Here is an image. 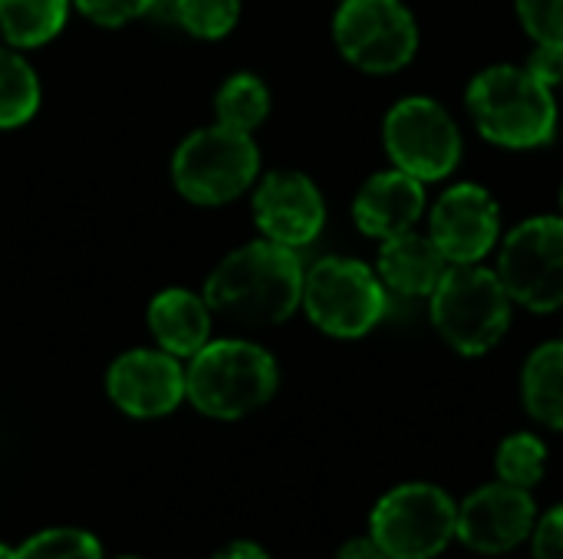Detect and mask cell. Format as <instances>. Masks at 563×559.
<instances>
[{
  "label": "cell",
  "mask_w": 563,
  "mask_h": 559,
  "mask_svg": "<svg viewBox=\"0 0 563 559\" xmlns=\"http://www.w3.org/2000/svg\"><path fill=\"white\" fill-rule=\"evenodd\" d=\"M426 211H429L426 181L399 168L369 175L353 198V224L360 227V234L373 241H386L393 234L419 227Z\"/></svg>",
  "instance_id": "15"
},
{
  "label": "cell",
  "mask_w": 563,
  "mask_h": 559,
  "mask_svg": "<svg viewBox=\"0 0 563 559\" xmlns=\"http://www.w3.org/2000/svg\"><path fill=\"white\" fill-rule=\"evenodd\" d=\"M561 86H563V82H561Z\"/></svg>",
  "instance_id": "34"
},
{
  "label": "cell",
  "mask_w": 563,
  "mask_h": 559,
  "mask_svg": "<svg viewBox=\"0 0 563 559\" xmlns=\"http://www.w3.org/2000/svg\"><path fill=\"white\" fill-rule=\"evenodd\" d=\"M383 145L393 168L426 185L445 181L465 152L455 115L429 96H406L386 112Z\"/></svg>",
  "instance_id": "7"
},
{
  "label": "cell",
  "mask_w": 563,
  "mask_h": 559,
  "mask_svg": "<svg viewBox=\"0 0 563 559\" xmlns=\"http://www.w3.org/2000/svg\"><path fill=\"white\" fill-rule=\"evenodd\" d=\"M73 7L89 23L115 30V26H125L139 16H148L158 7V0H73Z\"/></svg>",
  "instance_id": "26"
},
{
  "label": "cell",
  "mask_w": 563,
  "mask_h": 559,
  "mask_svg": "<svg viewBox=\"0 0 563 559\" xmlns=\"http://www.w3.org/2000/svg\"><path fill=\"white\" fill-rule=\"evenodd\" d=\"M336 559H389L386 554H383V547L369 537V540H350L340 554H336Z\"/></svg>",
  "instance_id": "29"
},
{
  "label": "cell",
  "mask_w": 563,
  "mask_h": 559,
  "mask_svg": "<svg viewBox=\"0 0 563 559\" xmlns=\"http://www.w3.org/2000/svg\"><path fill=\"white\" fill-rule=\"evenodd\" d=\"M435 333L462 356L492 353L511 329V297L495 270L452 264L429 297Z\"/></svg>",
  "instance_id": "4"
},
{
  "label": "cell",
  "mask_w": 563,
  "mask_h": 559,
  "mask_svg": "<svg viewBox=\"0 0 563 559\" xmlns=\"http://www.w3.org/2000/svg\"><path fill=\"white\" fill-rule=\"evenodd\" d=\"M271 115V89L257 72H234L214 92V122L251 132Z\"/></svg>",
  "instance_id": "21"
},
{
  "label": "cell",
  "mask_w": 563,
  "mask_h": 559,
  "mask_svg": "<svg viewBox=\"0 0 563 559\" xmlns=\"http://www.w3.org/2000/svg\"><path fill=\"white\" fill-rule=\"evenodd\" d=\"M541 82H548V86H561L563 82V49H551V46H534V53H531V59L525 63Z\"/></svg>",
  "instance_id": "28"
},
{
  "label": "cell",
  "mask_w": 563,
  "mask_h": 559,
  "mask_svg": "<svg viewBox=\"0 0 563 559\" xmlns=\"http://www.w3.org/2000/svg\"><path fill=\"white\" fill-rule=\"evenodd\" d=\"M106 392L132 418H162L185 399V369L165 349H129L106 372Z\"/></svg>",
  "instance_id": "13"
},
{
  "label": "cell",
  "mask_w": 563,
  "mask_h": 559,
  "mask_svg": "<svg viewBox=\"0 0 563 559\" xmlns=\"http://www.w3.org/2000/svg\"><path fill=\"white\" fill-rule=\"evenodd\" d=\"M534 527V501L525 488L515 484H488L475 491L459 517L455 534L478 554H505L518 547Z\"/></svg>",
  "instance_id": "14"
},
{
  "label": "cell",
  "mask_w": 563,
  "mask_h": 559,
  "mask_svg": "<svg viewBox=\"0 0 563 559\" xmlns=\"http://www.w3.org/2000/svg\"><path fill=\"white\" fill-rule=\"evenodd\" d=\"M211 306L201 293L185 287L158 290L148 300L145 323L158 349L172 353L175 359H191L211 339Z\"/></svg>",
  "instance_id": "17"
},
{
  "label": "cell",
  "mask_w": 563,
  "mask_h": 559,
  "mask_svg": "<svg viewBox=\"0 0 563 559\" xmlns=\"http://www.w3.org/2000/svg\"><path fill=\"white\" fill-rule=\"evenodd\" d=\"M261 178V148L251 132L211 122L185 135L172 155V185L191 204L218 208L241 198Z\"/></svg>",
  "instance_id": "5"
},
{
  "label": "cell",
  "mask_w": 563,
  "mask_h": 559,
  "mask_svg": "<svg viewBox=\"0 0 563 559\" xmlns=\"http://www.w3.org/2000/svg\"><path fill=\"white\" fill-rule=\"evenodd\" d=\"M201 297L214 316L241 326H277L300 310L303 260L274 241H251L231 250L205 280Z\"/></svg>",
  "instance_id": "1"
},
{
  "label": "cell",
  "mask_w": 563,
  "mask_h": 559,
  "mask_svg": "<svg viewBox=\"0 0 563 559\" xmlns=\"http://www.w3.org/2000/svg\"><path fill=\"white\" fill-rule=\"evenodd\" d=\"M0 559H16V550H10V547L0 544Z\"/></svg>",
  "instance_id": "31"
},
{
  "label": "cell",
  "mask_w": 563,
  "mask_h": 559,
  "mask_svg": "<svg viewBox=\"0 0 563 559\" xmlns=\"http://www.w3.org/2000/svg\"><path fill=\"white\" fill-rule=\"evenodd\" d=\"M534 559H563V507L541 517L534 530Z\"/></svg>",
  "instance_id": "27"
},
{
  "label": "cell",
  "mask_w": 563,
  "mask_h": 559,
  "mask_svg": "<svg viewBox=\"0 0 563 559\" xmlns=\"http://www.w3.org/2000/svg\"><path fill=\"white\" fill-rule=\"evenodd\" d=\"M340 56L373 76L406 69L419 53V23L402 0H343L333 13Z\"/></svg>",
  "instance_id": "9"
},
{
  "label": "cell",
  "mask_w": 563,
  "mask_h": 559,
  "mask_svg": "<svg viewBox=\"0 0 563 559\" xmlns=\"http://www.w3.org/2000/svg\"><path fill=\"white\" fill-rule=\"evenodd\" d=\"M16 559H102V547L86 530L53 527V530H40L26 544H20Z\"/></svg>",
  "instance_id": "24"
},
{
  "label": "cell",
  "mask_w": 563,
  "mask_h": 559,
  "mask_svg": "<svg viewBox=\"0 0 563 559\" xmlns=\"http://www.w3.org/2000/svg\"><path fill=\"white\" fill-rule=\"evenodd\" d=\"M544 461H548V448L538 435H511L501 441L498 448V474L505 484L515 488H534L544 478Z\"/></svg>",
  "instance_id": "23"
},
{
  "label": "cell",
  "mask_w": 563,
  "mask_h": 559,
  "mask_svg": "<svg viewBox=\"0 0 563 559\" xmlns=\"http://www.w3.org/2000/svg\"><path fill=\"white\" fill-rule=\"evenodd\" d=\"M307 320L336 339H360L379 326L389 306V290L383 287L376 267L356 257H320L303 270Z\"/></svg>",
  "instance_id": "6"
},
{
  "label": "cell",
  "mask_w": 563,
  "mask_h": 559,
  "mask_svg": "<svg viewBox=\"0 0 563 559\" xmlns=\"http://www.w3.org/2000/svg\"><path fill=\"white\" fill-rule=\"evenodd\" d=\"M40 99V76L23 56V49L0 43V128L26 125L36 115Z\"/></svg>",
  "instance_id": "20"
},
{
  "label": "cell",
  "mask_w": 563,
  "mask_h": 559,
  "mask_svg": "<svg viewBox=\"0 0 563 559\" xmlns=\"http://www.w3.org/2000/svg\"><path fill=\"white\" fill-rule=\"evenodd\" d=\"M455 504L442 488L402 484L373 511V540L389 559H432L455 537Z\"/></svg>",
  "instance_id": "10"
},
{
  "label": "cell",
  "mask_w": 563,
  "mask_h": 559,
  "mask_svg": "<svg viewBox=\"0 0 563 559\" xmlns=\"http://www.w3.org/2000/svg\"><path fill=\"white\" fill-rule=\"evenodd\" d=\"M465 109L478 135L498 148L531 152L558 132L554 86L541 82L528 66L498 63L475 72L465 89Z\"/></svg>",
  "instance_id": "2"
},
{
  "label": "cell",
  "mask_w": 563,
  "mask_h": 559,
  "mask_svg": "<svg viewBox=\"0 0 563 559\" xmlns=\"http://www.w3.org/2000/svg\"><path fill=\"white\" fill-rule=\"evenodd\" d=\"M561 214H563V185H561Z\"/></svg>",
  "instance_id": "32"
},
{
  "label": "cell",
  "mask_w": 563,
  "mask_h": 559,
  "mask_svg": "<svg viewBox=\"0 0 563 559\" xmlns=\"http://www.w3.org/2000/svg\"><path fill=\"white\" fill-rule=\"evenodd\" d=\"M521 392L534 422L563 432V339L544 343L528 356Z\"/></svg>",
  "instance_id": "18"
},
{
  "label": "cell",
  "mask_w": 563,
  "mask_h": 559,
  "mask_svg": "<svg viewBox=\"0 0 563 559\" xmlns=\"http://www.w3.org/2000/svg\"><path fill=\"white\" fill-rule=\"evenodd\" d=\"M165 10L198 40H224L241 20V0H165Z\"/></svg>",
  "instance_id": "22"
},
{
  "label": "cell",
  "mask_w": 563,
  "mask_h": 559,
  "mask_svg": "<svg viewBox=\"0 0 563 559\" xmlns=\"http://www.w3.org/2000/svg\"><path fill=\"white\" fill-rule=\"evenodd\" d=\"M452 264L442 257L429 231H402L386 241H379L376 254V273L389 293L409 297V300H429L432 290L442 283L445 270Z\"/></svg>",
  "instance_id": "16"
},
{
  "label": "cell",
  "mask_w": 563,
  "mask_h": 559,
  "mask_svg": "<svg viewBox=\"0 0 563 559\" xmlns=\"http://www.w3.org/2000/svg\"><path fill=\"white\" fill-rule=\"evenodd\" d=\"M498 280L511 303L531 313L563 306V214H538L521 221L498 241Z\"/></svg>",
  "instance_id": "8"
},
{
  "label": "cell",
  "mask_w": 563,
  "mask_h": 559,
  "mask_svg": "<svg viewBox=\"0 0 563 559\" xmlns=\"http://www.w3.org/2000/svg\"><path fill=\"white\" fill-rule=\"evenodd\" d=\"M119 559H135V557H119Z\"/></svg>",
  "instance_id": "33"
},
{
  "label": "cell",
  "mask_w": 563,
  "mask_h": 559,
  "mask_svg": "<svg viewBox=\"0 0 563 559\" xmlns=\"http://www.w3.org/2000/svg\"><path fill=\"white\" fill-rule=\"evenodd\" d=\"M277 359L251 339H208L185 369V399L208 418L234 422L277 392Z\"/></svg>",
  "instance_id": "3"
},
{
  "label": "cell",
  "mask_w": 563,
  "mask_h": 559,
  "mask_svg": "<svg viewBox=\"0 0 563 559\" xmlns=\"http://www.w3.org/2000/svg\"><path fill=\"white\" fill-rule=\"evenodd\" d=\"M254 224L257 231L284 244L290 250L310 247L327 224V201L317 181L303 171L294 168H277L267 171L264 178L254 181V198H251Z\"/></svg>",
  "instance_id": "12"
},
{
  "label": "cell",
  "mask_w": 563,
  "mask_h": 559,
  "mask_svg": "<svg viewBox=\"0 0 563 559\" xmlns=\"http://www.w3.org/2000/svg\"><path fill=\"white\" fill-rule=\"evenodd\" d=\"M515 10L534 46L563 49V0H515Z\"/></svg>",
  "instance_id": "25"
},
{
  "label": "cell",
  "mask_w": 563,
  "mask_h": 559,
  "mask_svg": "<svg viewBox=\"0 0 563 559\" xmlns=\"http://www.w3.org/2000/svg\"><path fill=\"white\" fill-rule=\"evenodd\" d=\"M73 0H0V36L13 49L46 46L66 26Z\"/></svg>",
  "instance_id": "19"
},
{
  "label": "cell",
  "mask_w": 563,
  "mask_h": 559,
  "mask_svg": "<svg viewBox=\"0 0 563 559\" xmlns=\"http://www.w3.org/2000/svg\"><path fill=\"white\" fill-rule=\"evenodd\" d=\"M214 559H271L257 544L251 540H238V544H228L221 554H214Z\"/></svg>",
  "instance_id": "30"
},
{
  "label": "cell",
  "mask_w": 563,
  "mask_h": 559,
  "mask_svg": "<svg viewBox=\"0 0 563 559\" xmlns=\"http://www.w3.org/2000/svg\"><path fill=\"white\" fill-rule=\"evenodd\" d=\"M429 237L449 264H482L501 241V208L485 185L459 181L429 208Z\"/></svg>",
  "instance_id": "11"
}]
</instances>
